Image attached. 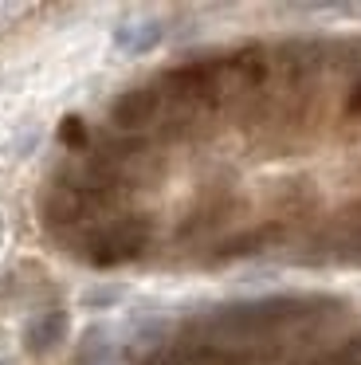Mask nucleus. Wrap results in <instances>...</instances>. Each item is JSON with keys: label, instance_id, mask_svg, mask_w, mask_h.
Returning <instances> with one entry per match:
<instances>
[{"label": "nucleus", "instance_id": "obj_1", "mask_svg": "<svg viewBox=\"0 0 361 365\" xmlns=\"http://www.w3.org/2000/svg\"><path fill=\"white\" fill-rule=\"evenodd\" d=\"M149 220L146 216H122V220L106 224V228L86 236V259L94 267H118V263L138 259L149 247Z\"/></svg>", "mask_w": 361, "mask_h": 365}, {"label": "nucleus", "instance_id": "obj_2", "mask_svg": "<svg viewBox=\"0 0 361 365\" xmlns=\"http://www.w3.org/2000/svg\"><path fill=\"white\" fill-rule=\"evenodd\" d=\"M161 114V87H133L110 103V122L126 134H138Z\"/></svg>", "mask_w": 361, "mask_h": 365}, {"label": "nucleus", "instance_id": "obj_3", "mask_svg": "<svg viewBox=\"0 0 361 365\" xmlns=\"http://www.w3.org/2000/svg\"><path fill=\"white\" fill-rule=\"evenodd\" d=\"M98 208L102 205H94V200H86V197H78V192L55 185V189L44 197V224L51 232H71V228H83Z\"/></svg>", "mask_w": 361, "mask_h": 365}, {"label": "nucleus", "instance_id": "obj_4", "mask_svg": "<svg viewBox=\"0 0 361 365\" xmlns=\"http://www.w3.org/2000/svg\"><path fill=\"white\" fill-rule=\"evenodd\" d=\"M67 326H71L67 310H47L36 322H28V330H24V349H28V354H51L63 341Z\"/></svg>", "mask_w": 361, "mask_h": 365}, {"label": "nucleus", "instance_id": "obj_5", "mask_svg": "<svg viewBox=\"0 0 361 365\" xmlns=\"http://www.w3.org/2000/svg\"><path fill=\"white\" fill-rule=\"evenodd\" d=\"M279 236H283V224H263V228L240 232V236L216 244V252H212V255H216V259H243V255H259V252H267Z\"/></svg>", "mask_w": 361, "mask_h": 365}, {"label": "nucleus", "instance_id": "obj_6", "mask_svg": "<svg viewBox=\"0 0 361 365\" xmlns=\"http://www.w3.org/2000/svg\"><path fill=\"white\" fill-rule=\"evenodd\" d=\"M161 40H165L161 20H133V24H122L114 32V48L126 51V56H149Z\"/></svg>", "mask_w": 361, "mask_h": 365}, {"label": "nucleus", "instance_id": "obj_7", "mask_svg": "<svg viewBox=\"0 0 361 365\" xmlns=\"http://www.w3.org/2000/svg\"><path fill=\"white\" fill-rule=\"evenodd\" d=\"M59 142H63V145H71V150H83V145H91V134H86L83 118L67 114V118L59 122Z\"/></svg>", "mask_w": 361, "mask_h": 365}, {"label": "nucleus", "instance_id": "obj_8", "mask_svg": "<svg viewBox=\"0 0 361 365\" xmlns=\"http://www.w3.org/2000/svg\"><path fill=\"white\" fill-rule=\"evenodd\" d=\"M122 287H98V291H86L83 299H86V307H110L114 299H122Z\"/></svg>", "mask_w": 361, "mask_h": 365}, {"label": "nucleus", "instance_id": "obj_9", "mask_svg": "<svg viewBox=\"0 0 361 365\" xmlns=\"http://www.w3.org/2000/svg\"><path fill=\"white\" fill-rule=\"evenodd\" d=\"M345 354H350V357H353V361H357V365H361V334H357V338H353V341H350V346H345Z\"/></svg>", "mask_w": 361, "mask_h": 365}]
</instances>
